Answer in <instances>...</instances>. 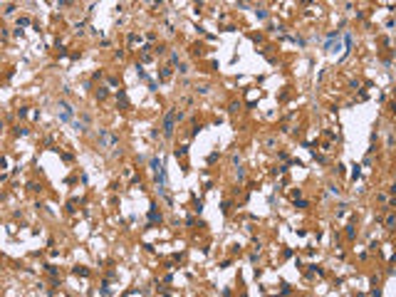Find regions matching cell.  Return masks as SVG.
<instances>
[{
    "label": "cell",
    "mask_w": 396,
    "mask_h": 297,
    "mask_svg": "<svg viewBox=\"0 0 396 297\" xmlns=\"http://www.w3.org/2000/svg\"><path fill=\"white\" fill-rule=\"evenodd\" d=\"M344 47H347V52H344V57H347V54H349V52H352V47H354V37H352V35H349V32H347V35H344Z\"/></svg>",
    "instance_id": "5"
},
{
    "label": "cell",
    "mask_w": 396,
    "mask_h": 297,
    "mask_svg": "<svg viewBox=\"0 0 396 297\" xmlns=\"http://www.w3.org/2000/svg\"><path fill=\"white\" fill-rule=\"evenodd\" d=\"M151 169H154V171L161 169V161H158V159H151Z\"/></svg>",
    "instance_id": "11"
},
{
    "label": "cell",
    "mask_w": 396,
    "mask_h": 297,
    "mask_svg": "<svg viewBox=\"0 0 396 297\" xmlns=\"http://www.w3.org/2000/svg\"><path fill=\"white\" fill-rule=\"evenodd\" d=\"M30 25V17H20V20H17V27H27Z\"/></svg>",
    "instance_id": "8"
},
{
    "label": "cell",
    "mask_w": 396,
    "mask_h": 297,
    "mask_svg": "<svg viewBox=\"0 0 396 297\" xmlns=\"http://www.w3.org/2000/svg\"><path fill=\"white\" fill-rule=\"evenodd\" d=\"M75 272H77V275H82V277H89V270H87V267H79V265H77V267H75Z\"/></svg>",
    "instance_id": "7"
},
{
    "label": "cell",
    "mask_w": 396,
    "mask_h": 297,
    "mask_svg": "<svg viewBox=\"0 0 396 297\" xmlns=\"http://www.w3.org/2000/svg\"><path fill=\"white\" fill-rule=\"evenodd\" d=\"M99 141H102V146H114L119 139L112 136V134H106V131H99Z\"/></svg>",
    "instance_id": "4"
},
{
    "label": "cell",
    "mask_w": 396,
    "mask_h": 297,
    "mask_svg": "<svg viewBox=\"0 0 396 297\" xmlns=\"http://www.w3.org/2000/svg\"><path fill=\"white\" fill-rule=\"evenodd\" d=\"M57 107L62 109V114H60V121H72V117H75V109H72V104H67V102H60Z\"/></svg>",
    "instance_id": "1"
},
{
    "label": "cell",
    "mask_w": 396,
    "mask_h": 297,
    "mask_svg": "<svg viewBox=\"0 0 396 297\" xmlns=\"http://www.w3.org/2000/svg\"><path fill=\"white\" fill-rule=\"evenodd\" d=\"M72 126H75V131H84V126H82L79 121H72Z\"/></svg>",
    "instance_id": "14"
},
{
    "label": "cell",
    "mask_w": 396,
    "mask_h": 297,
    "mask_svg": "<svg viewBox=\"0 0 396 297\" xmlns=\"http://www.w3.org/2000/svg\"><path fill=\"white\" fill-rule=\"evenodd\" d=\"M156 223H161V213H158L156 206H151V208H149V225H146V228H154Z\"/></svg>",
    "instance_id": "3"
},
{
    "label": "cell",
    "mask_w": 396,
    "mask_h": 297,
    "mask_svg": "<svg viewBox=\"0 0 396 297\" xmlns=\"http://www.w3.org/2000/svg\"><path fill=\"white\" fill-rule=\"evenodd\" d=\"M173 121H176V111H168L166 119H164V134H166V136L173 134Z\"/></svg>",
    "instance_id": "2"
},
{
    "label": "cell",
    "mask_w": 396,
    "mask_h": 297,
    "mask_svg": "<svg viewBox=\"0 0 396 297\" xmlns=\"http://www.w3.org/2000/svg\"><path fill=\"white\" fill-rule=\"evenodd\" d=\"M99 292H102V295H112V290H109V285H106V282L99 287Z\"/></svg>",
    "instance_id": "12"
},
{
    "label": "cell",
    "mask_w": 396,
    "mask_h": 297,
    "mask_svg": "<svg viewBox=\"0 0 396 297\" xmlns=\"http://www.w3.org/2000/svg\"><path fill=\"white\" fill-rule=\"evenodd\" d=\"M255 15L260 17V20H265V17H267V10H262V8H258V10H255Z\"/></svg>",
    "instance_id": "9"
},
{
    "label": "cell",
    "mask_w": 396,
    "mask_h": 297,
    "mask_svg": "<svg viewBox=\"0 0 396 297\" xmlns=\"http://www.w3.org/2000/svg\"><path fill=\"white\" fill-rule=\"evenodd\" d=\"M116 99H119V104H121L124 109H127V107H129V99H127V92H124V89H119V94H116Z\"/></svg>",
    "instance_id": "6"
},
{
    "label": "cell",
    "mask_w": 396,
    "mask_h": 297,
    "mask_svg": "<svg viewBox=\"0 0 396 297\" xmlns=\"http://www.w3.org/2000/svg\"><path fill=\"white\" fill-rule=\"evenodd\" d=\"M394 223H396V218H394V215H389V218H386V228H389V230L394 228Z\"/></svg>",
    "instance_id": "13"
},
{
    "label": "cell",
    "mask_w": 396,
    "mask_h": 297,
    "mask_svg": "<svg viewBox=\"0 0 396 297\" xmlns=\"http://www.w3.org/2000/svg\"><path fill=\"white\" fill-rule=\"evenodd\" d=\"M188 154V146H181V148H176V156H186Z\"/></svg>",
    "instance_id": "10"
}]
</instances>
